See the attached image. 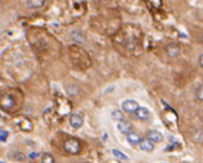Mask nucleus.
I'll use <instances>...</instances> for the list:
<instances>
[{"instance_id":"0eeeda50","label":"nucleus","mask_w":203,"mask_h":163,"mask_svg":"<svg viewBox=\"0 0 203 163\" xmlns=\"http://www.w3.org/2000/svg\"><path fill=\"white\" fill-rule=\"evenodd\" d=\"M166 51L169 57H177L180 52V49L176 43H169L166 46Z\"/></svg>"},{"instance_id":"dca6fc26","label":"nucleus","mask_w":203,"mask_h":163,"mask_svg":"<svg viewBox=\"0 0 203 163\" xmlns=\"http://www.w3.org/2000/svg\"><path fill=\"white\" fill-rule=\"evenodd\" d=\"M112 118L114 119V120H115V121H123L124 120V115H123V113L120 111V110H114L113 113H112Z\"/></svg>"},{"instance_id":"423d86ee","label":"nucleus","mask_w":203,"mask_h":163,"mask_svg":"<svg viewBox=\"0 0 203 163\" xmlns=\"http://www.w3.org/2000/svg\"><path fill=\"white\" fill-rule=\"evenodd\" d=\"M147 139L150 140L151 142L158 143V142L163 141L164 136L161 132H159L157 130H150L147 133Z\"/></svg>"},{"instance_id":"ddd939ff","label":"nucleus","mask_w":203,"mask_h":163,"mask_svg":"<svg viewBox=\"0 0 203 163\" xmlns=\"http://www.w3.org/2000/svg\"><path fill=\"white\" fill-rule=\"evenodd\" d=\"M41 163H55V158L50 153H44L41 158Z\"/></svg>"},{"instance_id":"2eb2a0df","label":"nucleus","mask_w":203,"mask_h":163,"mask_svg":"<svg viewBox=\"0 0 203 163\" xmlns=\"http://www.w3.org/2000/svg\"><path fill=\"white\" fill-rule=\"evenodd\" d=\"M67 93H69L70 95H77L78 93H79V88H78V86L77 85H75V84H69L68 86H67Z\"/></svg>"},{"instance_id":"39448f33","label":"nucleus","mask_w":203,"mask_h":163,"mask_svg":"<svg viewBox=\"0 0 203 163\" xmlns=\"http://www.w3.org/2000/svg\"><path fill=\"white\" fill-rule=\"evenodd\" d=\"M0 105L1 107L8 109V108H11L13 105H15V100L14 97L10 94H5L2 96L1 100H0Z\"/></svg>"},{"instance_id":"6ab92c4d","label":"nucleus","mask_w":203,"mask_h":163,"mask_svg":"<svg viewBox=\"0 0 203 163\" xmlns=\"http://www.w3.org/2000/svg\"><path fill=\"white\" fill-rule=\"evenodd\" d=\"M38 156H39V153H38V152H32V153H30V154L28 155V157H29L30 159H37Z\"/></svg>"},{"instance_id":"f257e3e1","label":"nucleus","mask_w":203,"mask_h":163,"mask_svg":"<svg viewBox=\"0 0 203 163\" xmlns=\"http://www.w3.org/2000/svg\"><path fill=\"white\" fill-rule=\"evenodd\" d=\"M64 150L68 153L76 155L79 154L82 150V145L81 142L77 139L74 138H70L64 142Z\"/></svg>"},{"instance_id":"412c9836","label":"nucleus","mask_w":203,"mask_h":163,"mask_svg":"<svg viewBox=\"0 0 203 163\" xmlns=\"http://www.w3.org/2000/svg\"><path fill=\"white\" fill-rule=\"evenodd\" d=\"M0 163H6V162H4V161H0Z\"/></svg>"},{"instance_id":"aec40b11","label":"nucleus","mask_w":203,"mask_h":163,"mask_svg":"<svg viewBox=\"0 0 203 163\" xmlns=\"http://www.w3.org/2000/svg\"><path fill=\"white\" fill-rule=\"evenodd\" d=\"M199 63H200V65L203 68V54H201V55L200 56V58H199Z\"/></svg>"},{"instance_id":"9d476101","label":"nucleus","mask_w":203,"mask_h":163,"mask_svg":"<svg viewBox=\"0 0 203 163\" xmlns=\"http://www.w3.org/2000/svg\"><path fill=\"white\" fill-rule=\"evenodd\" d=\"M139 148L141 150L145 152H152L155 149V146H154L153 142H151L150 140L143 139L139 144Z\"/></svg>"},{"instance_id":"4468645a","label":"nucleus","mask_w":203,"mask_h":163,"mask_svg":"<svg viewBox=\"0 0 203 163\" xmlns=\"http://www.w3.org/2000/svg\"><path fill=\"white\" fill-rule=\"evenodd\" d=\"M112 153H113V155L115 157V158H117V159H119V160H127L129 158H128V156H126L125 154H124L122 151H120L118 150H116V149H114L113 150H112Z\"/></svg>"},{"instance_id":"f03ea898","label":"nucleus","mask_w":203,"mask_h":163,"mask_svg":"<svg viewBox=\"0 0 203 163\" xmlns=\"http://www.w3.org/2000/svg\"><path fill=\"white\" fill-rule=\"evenodd\" d=\"M122 108L124 112L135 113V111L139 108V105L134 100H124L122 103Z\"/></svg>"},{"instance_id":"f8f14e48","label":"nucleus","mask_w":203,"mask_h":163,"mask_svg":"<svg viewBox=\"0 0 203 163\" xmlns=\"http://www.w3.org/2000/svg\"><path fill=\"white\" fill-rule=\"evenodd\" d=\"M26 3L29 8L36 9V8H39L43 7L45 4V1L44 0H28Z\"/></svg>"},{"instance_id":"a211bd4d","label":"nucleus","mask_w":203,"mask_h":163,"mask_svg":"<svg viewBox=\"0 0 203 163\" xmlns=\"http://www.w3.org/2000/svg\"><path fill=\"white\" fill-rule=\"evenodd\" d=\"M8 133L5 130H0V140L2 141H6L7 138H8Z\"/></svg>"},{"instance_id":"1a4fd4ad","label":"nucleus","mask_w":203,"mask_h":163,"mask_svg":"<svg viewBox=\"0 0 203 163\" xmlns=\"http://www.w3.org/2000/svg\"><path fill=\"white\" fill-rule=\"evenodd\" d=\"M126 140L131 145H137V144H140V142L143 139H142V137L138 133L131 132L126 136Z\"/></svg>"},{"instance_id":"7ed1b4c3","label":"nucleus","mask_w":203,"mask_h":163,"mask_svg":"<svg viewBox=\"0 0 203 163\" xmlns=\"http://www.w3.org/2000/svg\"><path fill=\"white\" fill-rule=\"evenodd\" d=\"M69 123L73 128H80L84 125V117L79 114H72L69 118Z\"/></svg>"},{"instance_id":"20e7f679","label":"nucleus","mask_w":203,"mask_h":163,"mask_svg":"<svg viewBox=\"0 0 203 163\" xmlns=\"http://www.w3.org/2000/svg\"><path fill=\"white\" fill-rule=\"evenodd\" d=\"M117 129H118V131L121 132L122 134H126V135H128L129 133L133 132V126H132L131 123H129L128 121L123 120V121L118 122V124H117Z\"/></svg>"},{"instance_id":"f3484780","label":"nucleus","mask_w":203,"mask_h":163,"mask_svg":"<svg viewBox=\"0 0 203 163\" xmlns=\"http://www.w3.org/2000/svg\"><path fill=\"white\" fill-rule=\"evenodd\" d=\"M196 97H197L200 101H203V84H200V85L196 89Z\"/></svg>"},{"instance_id":"9b49d317","label":"nucleus","mask_w":203,"mask_h":163,"mask_svg":"<svg viewBox=\"0 0 203 163\" xmlns=\"http://www.w3.org/2000/svg\"><path fill=\"white\" fill-rule=\"evenodd\" d=\"M71 38L77 43H84L85 41V36L80 30H73L71 33Z\"/></svg>"},{"instance_id":"6e6552de","label":"nucleus","mask_w":203,"mask_h":163,"mask_svg":"<svg viewBox=\"0 0 203 163\" xmlns=\"http://www.w3.org/2000/svg\"><path fill=\"white\" fill-rule=\"evenodd\" d=\"M135 116L141 120H147L150 117V111L146 107L139 106V108L135 111Z\"/></svg>"},{"instance_id":"4be33fe9","label":"nucleus","mask_w":203,"mask_h":163,"mask_svg":"<svg viewBox=\"0 0 203 163\" xmlns=\"http://www.w3.org/2000/svg\"><path fill=\"white\" fill-rule=\"evenodd\" d=\"M80 163H84V162H80Z\"/></svg>"}]
</instances>
